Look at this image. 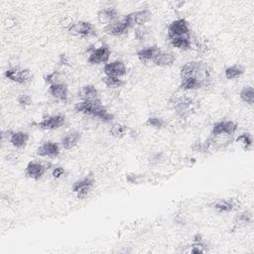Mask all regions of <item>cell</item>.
Instances as JSON below:
<instances>
[{
	"mask_svg": "<svg viewBox=\"0 0 254 254\" xmlns=\"http://www.w3.org/2000/svg\"><path fill=\"white\" fill-rule=\"evenodd\" d=\"M186 78L195 79L202 89L208 87L211 81V75L207 65L200 61H190L181 67L180 79Z\"/></svg>",
	"mask_w": 254,
	"mask_h": 254,
	"instance_id": "6da1fadb",
	"label": "cell"
},
{
	"mask_svg": "<svg viewBox=\"0 0 254 254\" xmlns=\"http://www.w3.org/2000/svg\"><path fill=\"white\" fill-rule=\"evenodd\" d=\"M74 110L77 113L96 117L103 122H111L114 119V115L107 110L101 100H81L76 103Z\"/></svg>",
	"mask_w": 254,
	"mask_h": 254,
	"instance_id": "7a4b0ae2",
	"label": "cell"
},
{
	"mask_svg": "<svg viewBox=\"0 0 254 254\" xmlns=\"http://www.w3.org/2000/svg\"><path fill=\"white\" fill-rule=\"evenodd\" d=\"M169 40L178 38H190V28L188 21L184 18L176 19L169 24L167 29Z\"/></svg>",
	"mask_w": 254,
	"mask_h": 254,
	"instance_id": "3957f363",
	"label": "cell"
},
{
	"mask_svg": "<svg viewBox=\"0 0 254 254\" xmlns=\"http://www.w3.org/2000/svg\"><path fill=\"white\" fill-rule=\"evenodd\" d=\"M152 18V12L149 9H141L133 11L123 17V20L129 29H135L137 27L145 26L147 22H149Z\"/></svg>",
	"mask_w": 254,
	"mask_h": 254,
	"instance_id": "277c9868",
	"label": "cell"
},
{
	"mask_svg": "<svg viewBox=\"0 0 254 254\" xmlns=\"http://www.w3.org/2000/svg\"><path fill=\"white\" fill-rule=\"evenodd\" d=\"M238 124L232 120H221L216 122L213 127H211V133L210 135L215 138L221 137H232L237 130H238Z\"/></svg>",
	"mask_w": 254,
	"mask_h": 254,
	"instance_id": "5b68a950",
	"label": "cell"
},
{
	"mask_svg": "<svg viewBox=\"0 0 254 254\" xmlns=\"http://www.w3.org/2000/svg\"><path fill=\"white\" fill-rule=\"evenodd\" d=\"M95 184V176L93 173H91L79 180H77L72 186V190L77 195L79 199L82 200L89 196V194L92 192Z\"/></svg>",
	"mask_w": 254,
	"mask_h": 254,
	"instance_id": "8992f818",
	"label": "cell"
},
{
	"mask_svg": "<svg viewBox=\"0 0 254 254\" xmlns=\"http://www.w3.org/2000/svg\"><path fill=\"white\" fill-rule=\"evenodd\" d=\"M68 32L74 36L90 38L96 35V29L93 23L88 21H78L68 27Z\"/></svg>",
	"mask_w": 254,
	"mask_h": 254,
	"instance_id": "52a82bcc",
	"label": "cell"
},
{
	"mask_svg": "<svg viewBox=\"0 0 254 254\" xmlns=\"http://www.w3.org/2000/svg\"><path fill=\"white\" fill-rule=\"evenodd\" d=\"M4 77L18 84H25L30 82L33 79L32 73L29 69H21L19 67H12L4 72Z\"/></svg>",
	"mask_w": 254,
	"mask_h": 254,
	"instance_id": "ba28073f",
	"label": "cell"
},
{
	"mask_svg": "<svg viewBox=\"0 0 254 254\" xmlns=\"http://www.w3.org/2000/svg\"><path fill=\"white\" fill-rule=\"evenodd\" d=\"M194 105L195 102L192 98L188 96H181L175 99L173 103V108L176 114L180 118L186 119L189 116H190V114L194 111Z\"/></svg>",
	"mask_w": 254,
	"mask_h": 254,
	"instance_id": "9c48e42d",
	"label": "cell"
},
{
	"mask_svg": "<svg viewBox=\"0 0 254 254\" xmlns=\"http://www.w3.org/2000/svg\"><path fill=\"white\" fill-rule=\"evenodd\" d=\"M111 51L108 45H101L96 49H93L89 55L88 62L91 65H101V64H108L111 58Z\"/></svg>",
	"mask_w": 254,
	"mask_h": 254,
	"instance_id": "30bf717a",
	"label": "cell"
},
{
	"mask_svg": "<svg viewBox=\"0 0 254 254\" xmlns=\"http://www.w3.org/2000/svg\"><path fill=\"white\" fill-rule=\"evenodd\" d=\"M66 122V116L64 114L58 113L50 115L44 118L42 121L37 123V126L44 130H56L59 129Z\"/></svg>",
	"mask_w": 254,
	"mask_h": 254,
	"instance_id": "8fae6325",
	"label": "cell"
},
{
	"mask_svg": "<svg viewBox=\"0 0 254 254\" xmlns=\"http://www.w3.org/2000/svg\"><path fill=\"white\" fill-rule=\"evenodd\" d=\"M48 168L49 167H47V165L41 163V162L30 161L26 166L25 175L26 177H28L31 180L39 181L40 179H42V177L44 176Z\"/></svg>",
	"mask_w": 254,
	"mask_h": 254,
	"instance_id": "7c38bea8",
	"label": "cell"
},
{
	"mask_svg": "<svg viewBox=\"0 0 254 254\" xmlns=\"http://www.w3.org/2000/svg\"><path fill=\"white\" fill-rule=\"evenodd\" d=\"M103 73L105 76L122 79L127 75V67L122 61H113L105 64L103 67Z\"/></svg>",
	"mask_w": 254,
	"mask_h": 254,
	"instance_id": "4fadbf2b",
	"label": "cell"
},
{
	"mask_svg": "<svg viewBox=\"0 0 254 254\" xmlns=\"http://www.w3.org/2000/svg\"><path fill=\"white\" fill-rule=\"evenodd\" d=\"M36 153L39 157L57 158L61 153V147L57 142L46 141L37 148Z\"/></svg>",
	"mask_w": 254,
	"mask_h": 254,
	"instance_id": "5bb4252c",
	"label": "cell"
},
{
	"mask_svg": "<svg viewBox=\"0 0 254 254\" xmlns=\"http://www.w3.org/2000/svg\"><path fill=\"white\" fill-rule=\"evenodd\" d=\"M49 93L52 97L58 101L67 102L69 98V88L66 82H57L49 86Z\"/></svg>",
	"mask_w": 254,
	"mask_h": 254,
	"instance_id": "9a60e30c",
	"label": "cell"
},
{
	"mask_svg": "<svg viewBox=\"0 0 254 254\" xmlns=\"http://www.w3.org/2000/svg\"><path fill=\"white\" fill-rule=\"evenodd\" d=\"M118 17H119V12L115 7H105L97 12L98 22L104 24L105 26L118 20Z\"/></svg>",
	"mask_w": 254,
	"mask_h": 254,
	"instance_id": "2e32d148",
	"label": "cell"
},
{
	"mask_svg": "<svg viewBox=\"0 0 254 254\" xmlns=\"http://www.w3.org/2000/svg\"><path fill=\"white\" fill-rule=\"evenodd\" d=\"M103 30L108 35L119 37V36L126 34L130 29H129L128 26H127V24L125 23V21L122 18L121 20H116V21H114V22H112V23H111L107 26H104Z\"/></svg>",
	"mask_w": 254,
	"mask_h": 254,
	"instance_id": "e0dca14e",
	"label": "cell"
},
{
	"mask_svg": "<svg viewBox=\"0 0 254 254\" xmlns=\"http://www.w3.org/2000/svg\"><path fill=\"white\" fill-rule=\"evenodd\" d=\"M81 134L78 130H71L61 139V146L65 150H72L79 143Z\"/></svg>",
	"mask_w": 254,
	"mask_h": 254,
	"instance_id": "ac0fdd59",
	"label": "cell"
},
{
	"mask_svg": "<svg viewBox=\"0 0 254 254\" xmlns=\"http://www.w3.org/2000/svg\"><path fill=\"white\" fill-rule=\"evenodd\" d=\"M175 62H176V56L173 53L162 51V50L158 53L155 60L153 61L154 65L162 68L171 67L174 65Z\"/></svg>",
	"mask_w": 254,
	"mask_h": 254,
	"instance_id": "d6986e66",
	"label": "cell"
},
{
	"mask_svg": "<svg viewBox=\"0 0 254 254\" xmlns=\"http://www.w3.org/2000/svg\"><path fill=\"white\" fill-rule=\"evenodd\" d=\"M161 51V49L157 46H149V47H145L137 51L136 55L137 58L142 62V63H150L155 60L156 56L158 53Z\"/></svg>",
	"mask_w": 254,
	"mask_h": 254,
	"instance_id": "ffe728a7",
	"label": "cell"
},
{
	"mask_svg": "<svg viewBox=\"0 0 254 254\" xmlns=\"http://www.w3.org/2000/svg\"><path fill=\"white\" fill-rule=\"evenodd\" d=\"M29 139L30 135L25 131H12L9 142L13 147L17 148V149H21V148H24L27 145Z\"/></svg>",
	"mask_w": 254,
	"mask_h": 254,
	"instance_id": "44dd1931",
	"label": "cell"
},
{
	"mask_svg": "<svg viewBox=\"0 0 254 254\" xmlns=\"http://www.w3.org/2000/svg\"><path fill=\"white\" fill-rule=\"evenodd\" d=\"M80 98L81 100L87 101H95L101 100L98 90L94 86V84H86L80 90Z\"/></svg>",
	"mask_w": 254,
	"mask_h": 254,
	"instance_id": "7402d4cb",
	"label": "cell"
},
{
	"mask_svg": "<svg viewBox=\"0 0 254 254\" xmlns=\"http://www.w3.org/2000/svg\"><path fill=\"white\" fill-rule=\"evenodd\" d=\"M236 203L234 200H219L213 204V207L218 213H230L236 208Z\"/></svg>",
	"mask_w": 254,
	"mask_h": 254,
	"instance_id": "603a6c76",
	"label": "cell"
},
{
	"mask_svg": "<svg viewBox=\"0 0 254 254\" xmlns=\"http://www.w3.org/2000/svg\"><path fill=\"white\" fill-rule=\"evenodd\" d=\"M244 74V69L242 66L236 64L231 65L224 70V77L226 79H239Z\"/></svg>",
	"mask_w": 254,
	"mask_h": 254,
	"instance_id": "cb8c5ba5",
	"label": "cell"
},
{
	"mask_svg": "<svg viewBox=\"0 0 254 254\" xmlns=\"http://www.w3.org/2000/svg\"><path fill=\"white\" fill-rule=\"evenodd\" d=\"M102 82L104 83V86L109 89H119L125 84V81L122 79L109 76H104L102 78Z\"/></svg>",
	"mask_w": 254,
	"mask_h": 254,
	"instance_id": "d4e9b609",
	"label": "cell"
},
{
	"mask_svg": "<svg viewBox=\"0 0 254 254\" xmlns=\"http://www.w3.org/2000/svg\"><path fill=\"white\" fill-rule=\"evenodd\" d=\"M240 99L249 105H253L254 103V89L252 86H245L239 93Z\"/></svg>",
	"mask_w": 254,
	"mask_h": 254,
	"instance_id": "484cf974",
	"label": "cell"
},
{
	"mask_svg": "<svg viewBox=\"0 0 254 254\" xmlns=\"http://www.w3.org/2000/svg\"><path fill=\"white\" fill-rule=\"evenodd\" d=\"M170 41V44L179 50H189L190 49V45H192V42H190V38H178V39H173L169 40Z\"/></svg>",
	"mask_w": 254,
	"mask_h": 254,
	"instance_id": "4316f807",
	"label": "cell"
},
{
	"mask_svg": "<svg viewBox=\"0 0 254 254\" xmlns=\"http://www.w3.org/2000/svg\"><path fill=\"white\" fill-rule=\"evenodd\" d=\"M126 133H127V127L119 123L113 124L110 128V134L115 138H122L126 135Z\"/></svg>",
	"mask_w": 254,
	"mask_h": 254,
	"instance_id": "83f0119b",
	"label": "cell"
},
{
	"mask_svg": "<svg viewBox=\"0 0 254 254\" xmlns=\"http://www.w3.org/2000/svg\"><path fill=\"white\" fill-rule=\"evenodd\" d=\"M146 125L152 127V128H155V129H162L163 127H165L166 125V121L162 117L151 116L147 119Z\"/></svg>",
	"mask_w": 254,
	"mask_h": 254,
	"instance_id": "f1b7e54d",
	"label": "cell"
},
{
	"mask_svg": "<svg viewBox=\"0 0 254 254\" xmlns=\"http://www.w3.org/2000/svg\"><path fill=\"white\" fill-rule=\"evenodd\" d=\"M237 142L240 143L242 147L244 148V150H248L252 147L253 143V137L250 133H242L237 138Z\"/></svg>",
	"mask_w": 254,
	"mask_h": 254,
	"instance_id": "f546056e",
	"label": "cell"
},
{
	"mask_svg": "<svg viewBox=\"0 0 254 254\" xmlns=\"http://www.w3.org/2000/svg\"><path fill=\"white\" fill-rule=\"evenodd\" d=\"M149 34L150 30L146 26H141L134 29V37L138 42H145L149 37Z\"/></svg>",
	"mask_w": 254,
	"mask_h": 254,
	"instance_id": "4dcf8cb0",
	"label": "cell"
},
{
	"mask_svg": "<svg viewBox=\"0 0 254 254\" xmlns=\"http://www.w3.org/2000/svg\"><path fill=\"white\" fill-rule=\"evenodd\" d=\"M252 222V215L251 213L247 210L242 211L237 218H236V222L238 224H248Z\"/></svg>",
	"mask_w": 254,
	"mask_h": 254,
	"instance_id": "1f68e13d",
	"label": "cell"
},
{
	"mask_svg": "<svg viewBox=\"0 0 254 254\" xmlns=\"http://www.w3.org/2000/svg\"><path fill=\"white\" fill-rule=\"evenodd\" d=\"M17 102H18V104L20 105V107L27 108V107H30V105L33 103V99H32L30 95L21 94L17 97Z\"/></svg>",
	"mask_w": 254,
	"mask_h": 254,
	"instance_id": "d6a6232c",
	"label": "cell"
},
{
	"mask_svg": "<svg viewBox=\"0 0 254 254\" xmlns=\"http://www.w3.org/2000/svg\"><path fill=\"white\" fill-rule=\"evenodd\" d=\"M207 250L206 244L203 241H194L193 244L190 245V253H205Z\"/></svg>",
	"mask_w": 254,
	"mask_h": 254,
	"instance_id": "836d02e7",
	"label": "cell"
},
{
	"mask_svg": "<svg viewBox=\"0 0 254 254\" xmlns=\"http://www.w3.org/2000/svg\"><path fill=\"white\" fill-rule=\"evenodd\" d=\"M44 79H45V82L47 84H49V86H52V84H54V83L60 82V74H59V72L54 71L50 74H47L45 76Z\"/></svg>",
	"mask_w": 254,
	"mask_h": 254,
	"instance_id": "e575fe53",
	"label": "cell"
},
{
	"mask_svg": "<svg viewBox=\"0 0 254 254\" xmlns=\"http://www.w3.org/2000/svg\"><path fill=\"white\" fill-rule=\"evenodd\" d=\"M66 171H65V169H64L63 167H55L53 169V171H52V176L55 178V179H60L62 178L64 175H65Z\"/></svg>",
	"mask_w": 254,
	"mask_h": 254,
	"instance_id": "d590c367",
	"label": "cell"
},
{
	"mask_svg": "<svg viewBox=\"0 0 254 254\" xmlns=\"http://www.w3.org/2000/svg\"><path fill=\"white\" fill-rule=\"evenodd\" d=\"M60 63L62 64V65H65V66L69 65L70 61H69L68 56H66V55H61V56H60Z\"/></svg>",
	"mask_w": 254,
	"mask_h": 254,
	"instance_id": "8d00e7d4",
	"label": "cell"
}]
</instances>
